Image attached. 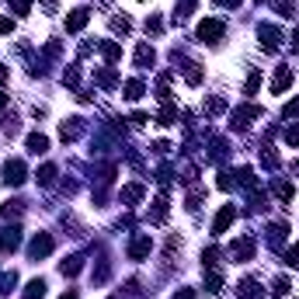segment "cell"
I'll return each instance as SVG.
<instances>
[{"label": "cell", "mask_w": 299, "mask_h": 299, "mask_svg": "<svg viewBox=\"0 0 299 299\" xmlns=\"http://www.w3.org/2000/svg\"><path fill=\"white\" fill-rule=\"evenodd\" d=\"M52 178H56V167H42V171H39L42 184H52Z\"/></svg>", "instance_id": "5bb4252c"}, {"label": "cell", "mask_w": 299, "mask_h": 299, "mask_svg": "<svg viewBox=\"0 0 299 299\" xmlns=\"http://www.w3.org/2000/svg\"><path fill=\"white\" fill-rule=\"evenodd\" d=\"M150 251V237H136V243L129 247V258H143Z\"/></svg>", "instance_id": "30bf717a"}, {"label": "cell", "mask_w": 299, "mask_h": 299, "mask_svg": "<svg viewBox=\"0 0 299 299\" xmlns=\"http://www.w3.org/2000/svg\"><path fill=\"white\" fill-rule=\"evenodd\" d=\"M140 94H143V84H140V80H129V84H125V98H132V101H136Z\"/></svg>", "instance_id": "4fadbf2b"}, {"label": "cell", "mask_w": 299, "mask_h": 299, "mask_svg": "<svg viewBox=\"0 0 299 299\" xmlns=\"http://www.w3.org/2000/svg\"><path fill=\"white\" fill-rule=\"evenodd\" d=\"M220 35H223V21H202L199 24V39L202 42H220Z\"/></svg>", "instance_id": "6da1fadb"}, {"label": "cell", "mask_w": 299, "mask_h": 299, "mask_svg": "<svg viewBox=\"0 0 299 299\" xmlns=\"http://www.w3.org/2000/svg\"><path fill=\"white\" fill-rule=\"evenodd\" d=\"M4 174H7L11 184H21V181H24V164H21V160H11V164L4 167Z\"/></svg>", "instance_id": "277c9868"}, {"label": "cell", "mask_w": 299, "mask_h": 299, "mask_svg": "<svg viewBox=\"0 0 299 299\" xmlns=\"http://www.w3.org/2000/svg\"><path fill=\"white\" fill-rule=\"evenodd\" d=\"M11 32V18H0V35H7Z\"/></svg>", "instance_id": "ffe728a7"}, {"label": "cell", "mask_w": 299, "mask_h": 299, "mask_svg": "<svg viewBox=\"0 0 299 299\" xmlns=\"http://www.w3.org/2000/svg\"><path fill=\"white\" fill-rule=\"evenodd\" d=\"M226 4H240V0H226Z\"/></svg>", "instance_id": "cb8c5ba5"}, {"label": "cell", "mask_w": 299, "mask_h": 299, "mask_svg": "<svg viewBox=\"0 0 299 299\" xmlns=\"http://www.w3.org/2000/svg\"><path fill=\"white\" fill-rule=\"evenodd\" d=\"M233 216H237V212H233V205H223L220 216H216V223H212V233H226V226L233 223Z\"/></svg>", "instance_id": "7a4b0ae2"}, {"label": "cell", "mask_w": 299, "mask_h": 299, "mask_svg": "<svg viewBox=\"0 0 299 299\" xmlns=\"http://www.w3.org/2000/svg\"><path fill=\"white\" fill-rule=\"evenodd\" d=\"M28 150H32V153H45V150H49V140L39 136V132H32V136H28Z\"/></svg>", "instance_id": "ba28073f"}, {"label": "cell", "mask_w": 299, "mask_h": 299, "mask_svg": "<svg viewBox=\"0 0 299 299\" xmlns=\"http://www.w3.org/2000/svg\"><path fill=\"white\" fill-rule=\"evenodd\" d=\"M49 251H52V240L49 237H35L32 240V258H45Z\"/></svg>", "instance_id": "52a82bcc"}, {"label": "cell", "mask_w": 299, "mask_h": 299, "mask_svg": "<svg viewBox=\"0 0 299 299\" xmlns=\"http://www.w3.org/2000/svg\"><path fill=\"white\" fill-rule=\"evenodd\" d=\"M261 35H264V49H268V52H275V49H279V32H275V28H268V24H264V28H261Z\"/></svg>", "instance_id": "9c48e42d"}, {"label": "cell", "mask_w": 299, "mask_h": 299, "mask_svg": "<svg viewBox=\"0 0 299 299\" xmlns=\"http://www.w3.org/2000/svg\"><path fill=\"white\" fill-rule=\"evenodd\" d=\"M275 192H279V199H282V202L292 199V184H275Z\"/></svg>", "instance_id": "9a60e30c"}, {"label": "cell", "mask_w": 299, "mask_h": 299, "mask_svg": "<svg viewBox=\"0 0 299 299\" xmlns=\"http://www.w3.org/2000/svg\"><path fill=\"white\" fill-rule=\"evenodd\" d=\"M136 63H140V66L153 63V49H150V45H140V49H136Z\"/></svg>", "instance_id": "7c38bea8"}, {"label": "cell", "mask_w": 299, "mask_h": 299, "mask_svg": "<svg viewBox=\"0 0 299 299\" xmlns=\"http://www.w3.org/2000/svg\"><path fill=\"white\" fill-rule=\"evenodd\" d=\"M285 140H289V146H299V125L285 129Z\"/></svg>", "instance_id": "e0dca14e"}, {"label": "cell", "mask_w": 299, "mask_h": 299, "mask_svg": "<svg viewBox=\"0 0 299 299\" xmlns=\"http://www.w3.org/2000/svg\"><path fill=\"white\" fill-rule=\"evenodd\" d=\"M289 84H292V70H289V66H279V73H275V84H271V94H282Z\"/></svg>", "instance_id": "3957f363"}, {"label": "cell", "mask_w": 299, "mask_h": 299, "mask_svg": "<svg viewBox=\"0 0 299 299\" xmlns=\"http://www.w3.org/2000/svg\"><path fill=\"white\" fill-rule=\"evenodd\" d=\"M45 296V282H32V285H28V292H24V299H42Z\"/></svg>", "instance_id": "8fae6325"}, {"label": "cell", "mask_w": 299, "mask_h": 299, "mask_svg": "<svg viewBox=\"0 0 299 299\" xmlns=\"http://www.w3.org/2000/svg\"><path fill=\"white\" fill-rule=\"evenodd\" d=\"M87 18H91V14H87L84 7H80V11H73V14L66 18V32H80V28L87 24Z\"/></svg>", "instance_id": "8992f818"}, {"label": "cell", "mask_w": 299, "mask_h": 299, "mask_svg": "<svg viewBox=\"0 0 299 299\" xmlns=\"http://www.w3.org/2000/svg\"><path fill=\"white\" fill-rule=\"evenodd\" d=\"M60 299H77V292H66V296H60Z\"/></svg>", "instance_id": "44dd1931"}, {"label": "cell", "mask_w": 299, "mask_h": 299, "mask_svg": "<svg viewBox=\"0 0 299 299\" xmlns=\"http://www.w3.org/2000/svg\"><path fill=\"white\" fill-rule=\"evenodd\" d=\"M258 84H261V73H251V77H247V87H243V91H247V94H254V91H258Z\"/></svg>", "instance_id": "2e32d148"}, {"label": "cell", "mask_w": 299, "mask_h": 299, "mask_svg": "<svg viewBox=\"0 0 299 299\" xmlns=\"http://www.w3.org/2000/svg\"><path fill=\"white\" fill-rule=\"evenodd\" d=\"M4 101H7V98H4V94H0V108H4Z\"/></svg>", "instance_id": "7402d4cb"}, {"label": "cell", "mask_w": 299, "mask_h": 299, "mask_svg": "<svg viewBox=\"0 0 299 299\" xmlns=\"http://www.w3.org/2000/svg\"><path fill=\"white\" fill-rule=\"evenodd\" d=\"M296 49H299V32H296Z\"/></svg>", "instance_id": "603a6c76"}, {"label": "cell", "mask_w": 299, "mask_h": 299, "mask_svg": "<svg viewBox=\"0 0 299 299\" xmlns=\"http://www.w3.org/2000/svg\"><path fill=\"white\" fill-rule=\"evenodd\" d=\"M11 7H14V14H28L32 4H28V0H11Z\"/></svg>", "instance_id": "ac0fdd59"}, {"label": "cell", "mask_w": 299, "mask_h": 299, "mask_svg": "<svg viewBox=\"0 0 299 299\" xmlns=\"http://www.w3.org/2000/svg\"><path fill=\"white\" fill-rule=\"evenodd\" d=\"M18 226H11V230H4V233H0V251H4V254H7V251H14V247H18Z\"/></svg>", "instance_id": "5b68a950"}, {"label": "cell", "mask_w": 299, "mask_h": 299, "mask_svg": "<svg viewBox=\"0 0 299 299\" xmlns=\"http://www.w3.org/2000/svg\"><path fill=\"white\" fill-rule=\"evenodd\" d=\"M285 115H299V98H292L289 104H285Z\"/></svg>", "instance_id": "d6986e66"}]
</instances>
